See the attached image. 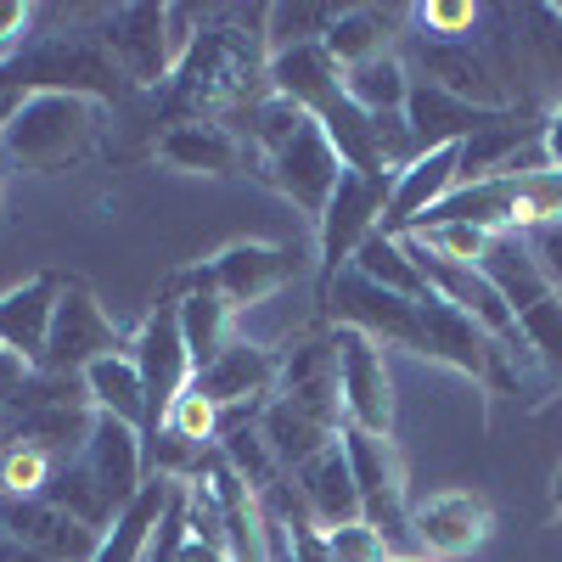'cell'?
I'll return each mask as SVG.
<instances>
[{
	"mask_svg": "<svg viewBox=\"0 0 562 562\" xmlns=\"http://www.w3.org/2000/svg\"><path fill=\"white\" fill-rule=\"evenodd\" d=\"M270 45H265V18L254 29L243 23H203L192 52H186L169 74L164 113L169 124H220V113H243L259 97H270L265 85Z\"/></svg>",
	"mask_w": 562,
	"mask_h": 562,
	"instance_id": "cell-1",
	"label": "cell"
},
{
	"mask_svg": "<svg viewBox=\"0 0 562 562\" xmlns=\"http://www.w3.org/2000/svg\"><path fill=\"white\" fill-rule=\"evenodd\" d=\"M102 113L85 97H57V90H40V97H23L18 119L0 135V153L12 164L34 169V175H57L68 164H79L90 147H97Z\"/></svg>",
	"mask_w": 562,
	"mask_h": 562,
	"instance_id": "cell-2",
	"label": "cell"
},
{
	"mask_svg": "<svg viewBox=\"0 0 562 562\" xmlns=\"http://www.w3.org/2000/svg\"><path fill=\"white\" fill-rule=\"evenodd\" d=\"M0 90H23V97H40V90H57V97H85V102H124L130 79L119 74V63L108 57V45L90 40H57L40 45L23 63H0Z\"/></svg>",
	"mask_w": 562,
	"mask_h": 562,
	"instance_id": "cell-3",
	"label": "cell"
},
{
	"mask_svg": "<svg viewBox=\"0 0 562 562\" xmlns=\"http://www.w3.org/2000/svg\"><path fill=\"white\" fill-rule=\"evenodd\" d=\"M344 456L355 467V490H360V518L371 529H383V540L394 546V557H416L411 540V495H405V461L394 450V439L344 428Z\"/></svg>",
	"mask_w": 562,
	"mask_h": 562,
	"instance_id": "cell-4",
	"label": "cell"
},
{
	"mask_svg": "<svg viewBox=\"0 0 562 562\" xmlns=\"http://www.w3.org/2000/svg\"><path fill=\"white\" fill-rule=\"evenodd\" d=\"M389 192H394V180H389V175L344 169L333 203H326V214H321V288H326V281H338V276L355 265L360 243L383 231Z\"/></svg>",
	"mask_w": 562,
	"mask_h": 562,
	"instance_id": "cell-5",
	"label": "cell"
},
{
	"mask_svg": "<svg viewBox=\"0 0 562 562\" xmlns=\"http://www.w3.org/2000/svg\"><path fill=\"white\" fill-rule=\"evenodd\" d=\"M333 355H338V394H344V428L394 439V378L383 344H371L366 333L338 326L333 333Z\"/></svg>",
	"mask_w": 562,
	"mask_h": 562,
	"instance_id": "cell-6",
	"label": "cell"
},
{
	"mask_svg": "<svg viewBox=\"0 0 562 562\" xmlns=\"http://www.w3.org/2000/svg\"><path fill=\"white\" fill-rule=\"evenodd\" d=\"M299 270V254L293 248H276V243H231L220 248L209 265H198L180 288H209L220 293L231 310H254L265 299H276L281 288L293 281Z\"/></svg>",
	"mask_w": 562,
	"mask_h": 562,
	"instance_id": "cell-7",
	"label": "cell"
},
{
	"mask_svg": "<svg viewBox=\"0 0 562 562\" xmlns=\"http://www.w3.org/2000/svg\"><path fill=\"white\" fill-rule=\"evenodd\" d=\"M259 175H265L299 214H310V220L321 225L326 203H333L338 180H344V158H338L333 140H326V130H321L315 119H304L288 147H276V153L259 164Z\"/></svg>",
	"mask_w": 562,
	"mask_h": 562,
	"instance_id": "cell-8",
	"label": "cell"
},
{
	"mask_svg": "<svg viewBox=\"0 0 562 562\" xmlns=\"http://www.w3.org/2000/svg\"><path fill=\"white\" fill-rule=\"evenodd\" d=\"M192 383L225 411V434H231V428H237V416H259L265 400L276 394V383H281V349L254 344V338H231L203 371H192Z\"/></svg>",
	"mask_w": 562,
	"mask_h": 562,
	"instance_id": "cell-9",
	"label": "cell"
},
{
	"mask_svg": "<svg viewBox=\"0 0 562 562\" xmlns=\"http://www.w3.org/2000/svg\"><path fill=\"white\" fill-rule=\"evenodd\" d=\"M135 366H140V383H147V428H140V439H158L169 428L175 400L186 394V383H192V355H186V338H180L175 299H164L147 315V326H140Z\"/></svg>",
	"mask_w": 562,
	"mask_h": 562,
	"instance_id": "cell-10",
	"label": "cell"
},
{
	"mask_svg": "<svg viewBox=\"0 0 562 562\" xmlns=\"http://www.w3.org/2000/svg\"><path fill=\"white\" fill-rule=\"evenodd\" d=\"M108 355H119V326L108 321V310L97 304V293H90L85 281H63L52 344H45L40 371H52V378H85V371Z\"/></svg>",
	"mask_w": 562,
	"mask_h": 562,
	"instance_id": "cell-11",
	"label": "cell"
},
{
	"mask_svg": "<svg viewBox=\"0 0 562 562\" xmlns=\"http://www.w3.org/2000/svg\"><path fill=\"white\" fill-rule=\"evenodd\" d=\"M495 529V512L479 490H439L428 501L411 506V540L416 557H434V562H461L473 557Z\"/></svg>",
	"mask_w": 562,
	"mask_h": 562,
	"instance_id": "cell-12",
	"label": "cell"
},
{
	"mask_svg": "<svg viewBox=\"0 0 562 562\" xmlns=\"http://www.w3.org/2000/svg\"><path fill=\"white\" fill-rule=\"evenodd\" d=\"M102 45H108V57L119 63V74L130 79V90H158L175 74L164 7H119V12H108Z\"/></svg>",
	"mask_w": 562,
	"mask_h": 562,
	"instance_id": "cell-13",
	"label": "cell"
},
{
	"mask_svg": "<svg viewBox=\"0 0 562 562\" xmlns=\"http://www.w3.org/2000/svg\"><path fill=\"white\" fill-rule=\"evenodd\" d=\"M0 535L29 546L45 562H97V551H102L97 529H85L74 512L52 506L45 495H34V501H0Z\"/></svg>",
	"mask_w": 562,
	"mask_h": 562,
	"instance_id": "cell-14",
	"label": "cell"
},
{
	"mask_svg": "<svg viewBox=\"0 0 562 562\" xmlns=\"http://www.w3.org/2000/svg\"><path fill=\"white\" fill-rule=\"evenodd\" d=\"M501 119H512V108H479V102H461L450 90H439L434 79H416L411 85V102H405V124H411V147L422 153H439V147H461L484 130H495Z\"/></svg>",
	"mask_w": 562,
	"mask_h": 562,
	"instance_id": "cell-15",
	"label": "cell"
},
{
	"mask_svg": "<svg viewBox=\"0 0 562 562\" xmlns=\"http://www.w3.org/2000/svg\"><path fill=\"white\" fill-rule=\"evenodd\" d=\"M79 461L90 467V479L108 490V501L119 512L140 495V484L153 479L147 473V439H140V428H130V422H119V416H102V411H97V422H90V439H85Z\"/></svg>",
	"mask_w": 562,
	"mask_h": 562,
	"instance_id": "cell-16",
	"label": "cell"
},
{
	"mask_svg": "<svg viewBox=\"0 0 562 562\" xmlns=\"http://www.w3.org/2000/svg\"><path fill=\"white\" fill-rule=\"evenodd\" d=\"M63 281L57 270H45L23 288H12L0 299V349L18 355L23 366H45V344H52V321H57V299H63Z\"/></svg>",
	"mask_w": 562,
	"mask_h": 562,
	"instance_id": "cell-17",
	"label": "cell"
},
{
	"mask_svg": "<svg viewBox=\"0 0 562 562\" xmlns=\"http://www.w3.org/2000/svg\"><path fill=\"white\" fill-rule=\"evenodd\" d=\"M293 490H299L310 524L321 535H333L344 524H360V490H355V467L344 456V439L326 445L321 456H310L299 473H293Z\"/></svg>",
	"mask_w": 562,
	"mask_h": 562,
	"instance_id": "cell-18",
	"label": "cell"
},
{
	"mask_svg": "<svg viewBox=\"0 0 562 562\" xmlns=\"http://www.w3.org/2000/svg\"><path fill=\"white\" fill-rule=\"evenodd\" d=\"M265 85L270 97L293 102L299 113L321 119L326 108H333L344 97V68L333 63V52L315 40V45H293V52H276L270 68H265Z\"/></svg>",
	"mask_w": 562,
	"mask_h": 562,
	"instance_id": "cell-19",
	"label": "cell"
},
{
	"mask_svg": "<svg viewBox=\"0 0 562 562\" xmlns=\"http://www.w3.org/2000/svg\"><path fill=\"white\" fill-rule=\"evenodd\" d=\"M456 175H461V147H439V153H422L405 175H394V192H389V214H383V237H405V231L439 209L456 192Z\"/></svg>",
	"mask_w": 562,
	"mask_h": 562,
	"instance_id": "cell-20",
	"label": "cell"
},
{
	"mask_svg": "<svg viewBox=\"0 0 562 562\" xmlns=\"http://www.w3.org/2000/svg\"><path fill=\"white\" fill-rule=\"evenodd\" d=\"M158 158L186 175H237L243 164H254L231 124H169L158 135Z\"/></svg>",
	"mask_w": 562,
	"mask_h": 562,
	"instance_id": "cell-21",
	"label": "cell"
},
{
	"mask_svg": "<svg viewBox=\"0 0 562 562\" xmlns=\"http://www.w3.org/2000/svg\"><path fill=\"white\" fill-rule=\"evenodd\" d=\"M169 495H175V479H147L140 484V495L113 518V529L102 535V551L97 562H147L153 540H158V524H164V512H169Z\"/></svg>",
	"mask_w": 562,
	"mask_h": 562,
	"instance_id": "cell-22",
	"label": "cell"
},
{
	"mask_svg": "<svg viewBox=\"0 0 562 562\" xmlns=\"http://www.w3.org/2000/svg\"><path fill=\"white\" fill-rule=\"evenodd\" d=\"M85 394L102 416H119L130 428H147V383H140L135 355H108L85 371Z\"/></svg>",
	"mask_w": 562,
	"mask_h": 562,
	"instance_id": "cell-23",
	"label": "cell"
},
{
	"mask_svg": "<svg viewBox=\"0 0 562 562\" xmlns=\"http://www.w3.org/2000/svg\"><path fill=\"white\" fill-rule=\"evenodd\" d=\"M175 315H180V338H186V355H192V371H203L231 344V315L237 310L209 288H186L175 299Z\"/></svg>",
	"mask_w": 562,
	"mask_h": 562,
	"instance_id": "cell-24",
	"label": "cell"
},
{
	"mask_svg": "<svg viewBox=\"0 0 562 562\" xmlns=\"http://www.w3.org/2000/svg\"><path fill=\"white\" fill-rule=\"evenodd\" d=\"M355 276H366L371 288H383V293H400V299H434V288L422 281V270L411 265V254H405V243L400 237H366L360 243V254H355V265H349Z\"/></svg>",
	"mask_w": 562,
	"mask_h": 562,
	"instance_id": "cell-25",
	"label": "cell"
},
{
	"mask_svg": "<svg viewBox=\"0 0 562 562\" xmlns=\"http://www.w3.org/2000/svg\"><path fill=\"white\" fill-rule=\"evenodd\" d=\"M389 29H394V18L378 12V7H344L321 45L333 52L338 68H360L371 57H389Z\"/></svg>",
	"mask_w": 562,
	"mask_h": 562,
	"instance_id": "cell-26",
	"label": "cell"
},
{
	"mask_svg": "<svg viewBox=\"0 0 562 562\" xmlns=\"http://www.w3.org/2000/svg\"><path fill=\"white\" fill-rule=\"evenodd\" d=\"M411 74L400 57H371L360 68H344V97L360 108V113H405L411 102Z\"/></svg>",
	"mask_w": 562,
	"mask_h": 562,
	"instance_id": "cell-27",
	"label": "cell"
},
{
	"mask_svg": "<svg viewBox=\"0 0 562 562\" xmlns=\"http://www.w3.org/2000/svg\"><path fill=\"white\" fill-rule=\"evenodd\" d=\"M45 501L52 506H63V512H74V518L85 524V529H97V535H108L113 529V518H119V506L108 501V490L90 479V467L74 456V461H63L57 473H52V484H45Z\"/></svg>",
	"mask_w": 562,
	"mask_h": 562,
	"instance_id": "cell-28",
	"label": "cell"
},
{
	"mask_svg": "<svg viewBox=\"0 0 562 562\" xmlns=\"http://www.w3.org/2000/svg\"><path fill=\"white\" fill-rule=\"evenodd\" d=\"M518 333H524L529 360H540L551 378L562 383V293L557 288L546 299H535L529 310H518Z\"/></svg>",
	"mask_w": 562,
	"mask_h": 562,
	"instance_id": "cell-29",
	"label": "cell"
},
{
	"mask_svg": "<svg viewBox=\"0 0 562 562\" xmlns=\"http://www.w3.org/2000/svg\"><path fill=\"white\" fill-rule=\"evenodd\" d=\"M344 7H265V45L276 52H293V45H315L326 40V29L338 23Z\"/></svg>",
	"mask_w": 562,
	"mask_h": 562,
	"instance_id": "cell-30",
	"label": "cell"
},
{
	"mask_svg": "<svg viewBox=\"0 0 562 562\" xmlns=\"http://www.w3.org/2000/svg\"><path fill=\"white\" fill-rule=\"evenodd\" d=\"M57 473V456L34 445H0V501H34Z\"/></svg>",
	"mask_w": 562,
	"mask_h": 562,
	"instance_id": "cell-31",
	"label": "cell"
},
{
	"mask_svg": "<svg viewBox=\"0 0 562 562\" xmlns=\"http://www.w3.org/2000/svg\"><path fill=\"white\" fill-rule=\"evenodd\" d=\"M405 237L422 248V254H434V259H450V265H484L490 254V231L479 225H411Z\"/></svg>",
	"mask_w": 562,
	"mask_h": 562,
	"instance_id": "cell-32",
	"label": "cell"
},
{
	"mask_svg": "<svg viewBox=\"0 0 562 562\" xmlns=\"http://www.w3.org/2000/svg\"><path fill=\"white\" fill-rule=\"evenodd\" d=\"M411 18L422 29V45H461L484 23V7H473V0H428V7H411Z\"/></svg>",
	"mask_w": 562,
	"mask_h": 562,
	"instance_id": "cell-33",
	"label": "cell"
},
{
	"mask_svg": "<svg viewBox=\"0 0 562 562\" xmlns=\"http://www.w3.org/2000/svg\"><path fill=\"white\" fill-rule=\"evenodd\" d=\"M169 434H180L186 445H198V450H214L220 434H225V411H220L198 383H186V394H180L175 411H169Z\"/></svg>",
	"mask_w": 562,
	"mask_h": 562,
	"instance_id": "cell-34",
	"label": "cell"
},
{
	"mask_svg": "<svg viewBox=\"0 0 562 562\" xmlns=\"http://www.w3.org/2000/svg\"><path fill=\"white\" fill-rule=\"evenodd\" d=\"M326 546H333V562H389L394 557V546L383 540V529H371L366 518L333 529V535H326Z\"/></svg>",
	"mask_w": 562,
	"mask_h": 562,
	"instance_id": "cell-35",
	"label": "cell"
},
{
	"mask_svg": "<svg viewBox=\"0 0 562 562\" xmlns=\"http://www.w3.org/2000/svg\"><path fill=\"white\" fill-rule=\"evenodd\" d=\"M524 243H529L535 265L546 270V281L562 293V214H557V220H546V225H535V231H524Z\"/></svg>",
	"mask_w": 562,
	"mask_h": 562,
	"instance_id": "cell-36",
	"label": "cell"
},
{
	"mask_svg": "<svg viewBox=\"0 0 562 562\" xmlns=\"http://www.w3.org/2000/svg\"><path fill=\"white\" fill-rule=\"evenodd\" d=\"M288 535H293V551H299V562H333V546H326V535H321L310 518L288 524Z\"/></svg>",
	"mask_w": 562,
	"mask_h": 562,
	"instance_id": "cell-37",
	"label": "cell"
},
{
	"mask_svg": "<svg viewBox=\"0 0 562 562\" xmlns=\"http://www.w3.org/2000/svg\"><path fill=\"white\" fill-rule=\"evenodd\" d=\"M29 378H34V366H23L18 355H7L0 349V411H7L23 389H29Z\"/></svg>",
	"mask_w": 562,
	"mask_h": 562,
	"instance_id": "cell-38",
	"label": "cell"
},
{
	"mask_svg": "<svg viewBox=\"0 0 562 562\" xmlns=\"http://www.w3.org/2000/svg\"><path fill=\"white\" fill-rule=\"evenodd\" d=\"M29 23H34V12L23 7V0H0V52H7V45H18V40L29 34Z\"/></svg>",
	"mask_w": 562,
	"mask_h": 562,
	"instance_id": "cell-39",
	"label": "cell"
},
{
	"mask_svg": "<svg viewBox=\"0 0 562 562\" xmlns=\"http://www.w3.org/2000/svg\"><path fill=\"white\" fill-rule=\"evenodd\" d=\"M540 147H546L551 175H562V102H557V113H551V119H546V130H540Z\"/></svg>",
	"mask_w": 562,
	"mask_h": 562,
	"instance_id": "cell-40",
	"label": "cell"
},
{
	"mask_svg": "<svg viewBox=\"0 0 562 562\" xmlns=\"http://www.w3.org/2000/svg\"><path fill=\"white\" fill-rule=\"evenodd\" d=\"M175 562H231V557H225V546H209V540H192V535H186Z\"/></svg>",
	"mask_w": 562,
	"mask_h": 562,
	"instance_id": "cell-41",
	"label": "cell"
},
{
	"mask_svg": "<svg viewBox=\"0 0 562 562\" xmlns=\"http://www.w3.org/2000/svg\"><path fill=\"white\" fill-rule=\"evenodd\" d=\"M18 108H23V90H0V135H7V124L18 119Z\"/></svg>",
	"mask_w": 562,
	"mask_h": 562,
	"instance_id": "cell-42",
	"label": "cell"
},
{
	"mask_svg": "<svg viewBox=\"0 0 562 562\" xmlns=\"http://www.w3.org/2000/svg\"><path fill=\"white\" fill-rule=\"evenodd\" d=\"M0 562H45V557H34L29 546H18V540H7V535H0Z\"/></svg>",
	"mask_w": 562,
	"mask_h": 562,
	"instance_id": "cell-43",
	"label": "cell"
},
{
	"mask_svg": "<svg viewBox=\"0 0 562 562\" xmlns=\"http://www.w3.org/2000/svg\"><path fill=\"white\" fill-rule=\"evenodd\" d=\"M551 512L562 518V473H557V484H551Z\"/></svg>",
	"mask_w": 562,
	"mask_h": 562,
	"instance_id": "cell-44",
	"label": "cell"
},
{
	"mask_svg": "<svg viewBox=\"0 0 562 562\" xmlns=\"http://www.w3.org/2000/svg\"><path fill=\"white\" fill-rule=\"evenodd\" d=\"M0 220H7V164H0Z\"/></svg>",
	"mask_w": 562,
	"mask_h": 562,
	"instance_id": "cell-45",
	"label": "cell"
},
{
	"mask_svg": "<svg viewBox=\"0 0 562 562\" xmlns=\"http://www.w3.org/2000/svg\"><path fill=\"white\" fill-rule=\"evenodd\" d=\"M389 562H434V557H389Z\"/></svg>",
	"mask_w": 562,
	"mask_h": 562,
	"instance_id": "cell-46",
	"label": "cell"
}]
</instances>
